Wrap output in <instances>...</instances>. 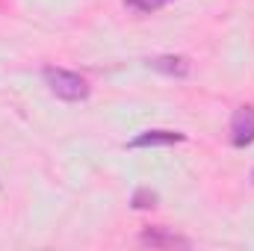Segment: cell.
Returning a JSON list of instances; mask_svg holds the SVG:
<instances>
[{
	"label": "cell",
	"mask_w": 254,
	"mask_h": 251,
	"mask_svg": "<svg viewBox=\"0 0 254 251\" xmlns=\"http://www.w3.org/2000/svg\"><path fill=\"white\" fill-rule=\"evenodd\" d=\"M42 77H45L48 89H51L57 98H63V101L77 104V101H86V98H89V83H86L80 74H74V71L48 65V68L42 71Z\"/></svg>",
	"instance_id": "1"
},
{
	"label": "cell",
	"mask_w": 254,
	"mask_h": 251,
	"mask_svg": "<svg viewBox=\"0 0 254 251\" xmlns=\"http://www.w3.org/2000/svg\"><path fill=\"white\" fill-rule=\"evenodd\" d=\"M231 142L237 148H246L254 142V107H237L231 116Z\"/></svg>",
	"instance_id": "2"
},
{
	"label": "cell",
	"mask_w": 254,
	"mask_h": 251,
	"mask_svg": "<svg viewBox=\"0 0 254 251\" xmlns=\"http://www.w3.org/2000/svg\"><path fill=\"white\" fill-rule=\"evenodd\" d=\"M181 142H187V136L178 130H145L136 139H130V148H166V145H181Z\"/></svg>",
	"instance_id": "3"
},
{
	"label": "cell",
	"mask_w": 254,
	"mask_h": 251,
	"mask_svg": "<svg viewBox=\"0 0 254 251\" xmlns=\"http://www.w3.org/2000/svg\"><path fill=\"white\" fill-rule=\"evenodd\" d=\"M139 243L142 246H151V249H175V246H190V240L187 237H178V234H172V231H166V228H145L142 231V237H139Z\"/></svg>",
	"instance_id": "4"
},
{
	"label": "cell",
	"mask_w": 254,
	"mask_h": 251,
	"mask_svg": "<svg viewBox=\"0 0 254 251\" xmlns=\"http://www.w3.org/2000/svg\"><path fill=\"white\" fill-rule=\"evenodd\" d=\"M148 68H154V71H160V74H166V77L184 80V77L190 74V60H187V57H175V54L151 57V60H148Z\"/></svg>",
	"instance_id": "5"
},
{
	"label": "cell",
	"mask_w": 254,
	"mask_h": 251,
	"mask_svg": "<svg viewBox=\"0 0 254 251\" xmlns=\"http://www.w3.org/2000/svg\"><path fill=\"white\" fill-rule=\"evenodd\" d=\"M172 0H125L127 9H133V12H142V15H151V12H157V9H163V6H169Z\"/></svg>",
	"instance_id": "6"
},
{
	"label": "cell",
	"mask_w": 254,
	"mask_h": 251,
	"mask_svg": "<svg viewBox=\"0 0 254 251\" xmlns=\"http://www.w3.org/2000/svg\"><path fill=\"white\" fill-rule=\"evenodd\" d=\"M130 204H133V210H151V207H157V192H151V189H136L133 198H130Z\"/></svg>",
	"instance_id": "7"
},
{
	"label": "cell",
	"mask_w": 254,
	"mask_h": 251,
	"mask_svg": "<svg viewBox=\"0 0 254 251\" xmlns=\"http://www.w3.org/2000/svg\"><path fill=\"white\" fill-rule=\"evenodd\" d=\"M252 181H254V172H252Z\"/></svg>",
	"instance_id": "8"
}]
</instances>
